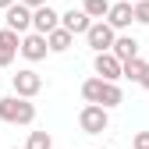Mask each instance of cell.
Masks as SVG:
<instances>
[{
    "instance_id": "1",
    "label": "cell",
    "mask_w": 149,
    "mask_h": 149,
    "mask_svg": "<svg viewBox=\"0 0 149 149\" xmlns=\"http://www.w3.org/2000/svg\"><path fill=\"white\" fill-rule=\"evenodd\" d=\"M0 121H7V124H32V121H36V107H32V100L4 96V100H0Z\"/></svg>"
},
{
    "instance_id": "2",
    "label": "cell",
    "mask_w": 149,
    "mask_h": 149,
    "mask_svg": "<svg viewBox=\"0 0 149 149\" xmlns=\"http://www.w3.org/2000/svg\"><path fill=\"white\" fill-rule=\"evenodd\" d=\"M78 128H82L85 135H103L107 128H110V110H103L96 103H85L82 114H78Z\"/></svg>"
},
{
    "instance_id": "3",
    "label": "cell",
    "mask_w": 149,
    "mask_h": 149,
    "mask_svg": "<svg viewBox=\"0 0 149 149\" xmlns=\"http://www.w3.org/2000/svg\"><path fill=\"white\" fill-rule=\"evenodd\" d=\"M114 39H117V32L110 29L107 22H92V25H89V32H85V43L96 50V53H110Z\"/></svg>"
},
{
    "instance_id": "4",
    "label": "cell",
    "mask_w": 149,
    "mask_h": 149,
    "mask_svg": "<svg viewBox=\"0 0 149 149\" xmlns=\"http://www.w3.org/2000/svg\"><path fill=\"white\" fill-rule=\"evenodd\" d=\"M4 29H11V32H18V36H29V32H32V11H29L25 4L7 7V11H4Z\"/></svg>"
},
{
    "instance_id": "5",
    "label": "cell",
    "mask_w": 149,
    "mask_h": 149,
    "mask_svg": "<svg viewBox=\"0 0 149 149\" xmlns=\"http://www.w3.org/2000/svg\"><path fill=\"white\" fill-rule=\"evenodd\" d=\"M39 89H43V78H39L32 68H22V71L14 74V96H18V100H32Z\"/></svg>"
},
{
    "instance_id": "6",
    "label": "cell",
    "mask_w": 149,
    "mask_h": 149,
    "mask_svg": "<svg viewBox=\"0 0 149 149\" xmlns=\"http://www.w3.org/2000/svg\"><path fill=\"white\" fill-rule=\"evenodd\" d=\"M18 53H22L25 61H46V36H39V32H29V36H22V43H18Z\"/></svg>"
},
{
    "instance_id": "7",
    "label": "cell",
    "mask_w": 149,
    "mask_h": 149,
    "mask_svg": "<svg viewBox=\"0 0 149 149\" xmlns=\"http://www.w3.org/2000/svg\"><path fill=\"white\" fill-rule=\"evenodd\" d=\"M53 29H61V14L53 11L50 4L36 7V11H32V32H39V36H50Z\"/></svg>"
},
{
    "instance_id": "8",
    "label": "cell",
    "mask_w": 149,
    "mask_h": 149,
    "mask_svg": "<svg viewBox=\"0 0 149 149\" xmlns=\"http://www.w3.org/2000/svg\"><path fill=\"white\" fill-rule=\"evenodd\" d=\"M92 68H96V78H100V82H114V85H117V78H121V61H117V57H110V53H96Z\"/></svg>"
},
{
    "instance_id": "9",
    "label": "cell",
    "mask_w": 149,
    "mask_h": 149,
    "mask_svg": "<svg viewBox=\"0 0 149 149\" xmlns=\"http://www.w3.org/2000/svg\"><path fill=\"white\" fill-rule=\"evenodd\" d=\"M103 22L114 29V32L128 29V25L135 22V18H132V4H128V0H121V4H110V11H107V18H103Z\"/></svg>"
},
{
    "instance_id": "10",
    "label": "cell",
    "mask_w": 149,
    "mask_h": 149,
    "mask_svg": "<svg viewBox=\"0 0 149 149\" xmlns=\"http://www.w3.org/2000/svg\"><path fill=\"white\" fill-rule=\"evenodd\" d=\"M89 25H92V22L85 18V11H82V7H78V11L71 7V11H64V14H61V29H64V32H71V36H85V32H89Z\"/></svg>"
},
{
    "instance_id": "11",
    "label": "cell",
    "mask_w": 149,
    "mask_h": 149,
    "mask_svg": "<svg viewBox=\"0 0 149 149\" xmlns=\"http://www.w3.org/2000/svg\"><path fill=\"white\" fill-rule=\"evenodd\" d=\"M110 57H117L121 64L132 61V57H139V39H135V36H117L114 46H110Z\"/></svg>"
},
{
    "instance_id": "12",
    "label": "cell",
    "mask_w": 149,
    "mask_h": 149,
    "mask_svg": "<svg viewBox=\"0 0 149 149\" xmlns=\"http://www.w3.org/2000/svg\"><path fill=\"white\" fill-rule=\"evenodd\" d=\"M18 43H22V36H18V32H11V29H0V68H7V64L14 61Z\"/></svg>"
},
{
    "instance_id": "13",
    "label": "cell",
    "mask_w": 149,
    "mask_h": 149,
    "mask_svg": "<svg viewBox=\"0 0 149 149\" xmlns=\"http://www.w3.org/2000/svg\"><path fill=\"white\" fill-rule=\"evenodd\" d=\"M71 43H74V36L64 32V29H53V32L46 36V50H50V53H64V50H71Z\"/></svg>"
},
{
    "instance_id": "14",
    "label": "cell",
    "mask_w": 149,
    "mask_h": 149,
    "mask_svg": "<svg viewBox=\"0 0 149 149\" xmlns=\"http://www.w3.org/2000/svg\"><path fill=\"white\" fill-rule=\"evenodd\" d=\"M121 103H124V92H121L114 82H103V89H100V103H96V107L110 110V107H121Z\"/></svg>"
},
{
    "instance_id": "15",
    "label": "cell",
    "mask_w": 149,
    "mask_h": 149,
    "mask_svg": "<svg viewBox=\"0 0 149 149\" xmlns=\"http://www.w3.org/2000/svg\"><path fill=\"white\" fill-rule=\"evenodd\" d=\"M82 11L89 22H103L107 11H110V0H82Z\"/></svg>"
},
{
    "instance_id": "16",
    "label": "cell",
    "mask_w": 149,
    "mask_h": 149,
    "mask_svg": "<svg viewBox=\"0 0 149 149\" xmlns=\"http://www.w3.org/2000/svg\"><path fill=\"white\" fill-rule=\"evenodd\" d=\"M22 149H53V139H50V132H29V142Z\"/></svg>"
},
{
    "instance_id": "17",
    "label": "cell",
    "mask_w": 149,
    "mask_h": 149,
    "mask_svg": "<svg viewBox=\"0 0 149 149\" xmlns=\"http://www.w3.org/2000/svg\"><path fill=\"white\" fill-rule=\"evenodd\" d=\"M142 68H146V61H142V57H132V61H124V64H121V78H132V82H139Z\"/></svg>"
},
{
    "instance_id": "18",
    "label": "cell",
    "mask_w": 149,
    "mask_h": 149,
    "mask_svg": "<svg viewBox=\"0 0 149 149\" xmlns=\"http://www.w3.org/2000/svg\"><path fill=\"white\" fill-rule=\"evenodd\" d=\"M100 89H103V82H100V78L82 82V96H85V103H100Z\"/></svg>"
},
{
    "instance_id": "19",
    "label": "cell",
    "mask_w": 149,
    "mask_h": 149,
    "mask_svg": "<svg viewBox=\"0 0 149 149\" xmlns=\"http://www.w3.org/2000/svg\"><path fill=\"white\" fill-rule=\"evenodd\" d=\"M132 18L139 25H149V0H135L132 4Z\"/></svg>"
},
{
    "instance_id": "20",
    "label": "cell",
    "mask_w": 149,
    "mask_h": 149,
    "mask_svg": "<svg viewBox=\"0 0 149 149\" xmlns=\"http://www.w3.org/2000/svg\"><path fill=\"white\" fill-rule=\"evenodd\" d=\"M132 149H149V132H139L132 139Z\"/></svg>"
},
{
    "instance_id": "21",
    "label": "cell",
    "mask_w": 149,
    "mask_h": 149,
    "mask_svg": "<svg viewBox=\"0 0 149 149\" xmlns=\"http://www.w3.org/2000/svg\"><path fill=\"white\" fill-rule=\"evenodd\" d=\"M18 4H25L29 11H36V7H43V4H50V0H18Z\"/></svg>"
},
{
    "instance_id": "22",
    "label": "cell",
    "mask_w": 149,
    "mask_h": 149,
    "mask_svg": "<svg viewBox=\"0 0 149 149\" xmlns=\"http://www.w3.org/2000/svg\"><path fill=\"white\" fill-rule=\"evenodd\" d=\"M139 85H142V89H149V64H146V68H142V74H139Z\"/></svg>"
},
{
    "instance_id": "23",
    "label": "cell",
    "mask_w": 149,
    "mask_h": 149,
    "mask_svg": "<svg viewBox=\"0 0 149 149\" xmlns=\"http://www.w3.org/2000/svg\"><path fill=\"white\" fill-rule=\"evenodd\" d=\"M18 0H0V11H7V7H14Z\"/></svg>"
},
{
    "instance_id": "24",
    "label": "cell",
    "mask_w": 149,
    "mask_h": 149,
    "mask_svg": "<svg viewBox=\"0 0 149 149\" xmlns=\"http://www.w3.org/2000/svg\"><path fill=\"white\" fill-rule=\"evenodd\" d=\"M128 4H135V0H128Z\"/></svg>"
},
{
    "instance_id": "25",
    "label": "cell",
    "mask_w": 149,
    "mask_h": 149,
    "mask_svg": "<svg viewBox=\"0 0 149 149\" xmlns=\"http://www.w3.org/2000/svg\"><path fill=\"white\" fill-rule=\"evenodd\" d=\"M11 149H14V146H11Z\"/></svg>"
}]
</instances>
